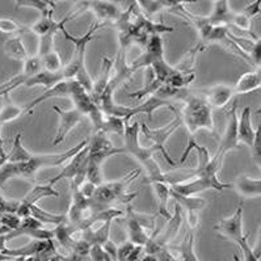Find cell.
<instances>
[{
  "mask_svg": "<svg viewBox=\"0 0 261 261\" xmlns=\"http://www.w3.org/2000/svg\"><path fill=\"white\" fill-rule=\"evenodd\" d=\"M139 132H141V125L138 122L127 123L123 134V146L126 154L133 156L139 163V166L145 169L147 173L148 182L152 181H163L166 182L167 175L160 169L159 164L155 162L154 154L158 152L155 146L145 147L139 142Z\"/></svg>",
  "mask_w": 261,
  "mask_h": 261,
  "instance_id": "cell-1",
  "label": "cell"
},
{
  "mask_svg": "<svg viewBox=\"0 0 261 261\" xmlns=\"http://www.w3.org/2000/svg\"><path fill=\"white\" fill-rule=\"evenodd\" d=\"M180 117L188 130L189 138H194V134L200 129H205L212 134H215V125L213 121V113L210 105L205 98L198 97L194 93H189L184 100Z\"/></svg>",
  "mask_w": 261,
  "mask_h": 261,
  "instance_id": "cell-2",
  "label": "cell"
},
{
  "mask_svg": "<svg viewBox=\"0 0 261 261\" xmlns=\"http://www.w3.org/2000/svg\"><path fill=\"white\" fill-rule=\"evenodd\" d=\"M89 139H84L76 146L63 152H56V154H33L31 160L27 163L17 164V177L27 178L29 181H33L37 172L42 168H53V167H61L68 162L72 156L79 152L82 148L88 145Z\"/></svg>",
  "mask_w": 261,
  "mask_h": 261,
  "instance_id": "cell-3",
  "label": "cell"
},
{
  "mask_svg": "<svg viewBox=\"0 0 261 261\" xmlns=\"http://www.w3.org/2000/svg\"><path fill=\"white\" fill-rule=\"evenodd\" d=\"M126 151L123 147H116L109 139L107 133H93L88 142V164L101 167L109 158L116 155H123Z\"/></svg>",
  "mask_w": 261,
  "mask_h": 261,
  "instance_id": "cell-4",
  "label": "cell"
},
{
  "mask_svg": "<svg viewBox=\"0 0 261 261\" xmlns=\"http://www.w3.org/2000/svg\"><path fill=\"white\" fill-rule=\"evenodd\" d=\"M87 166H88V145L68 160V163L62 168L61 172L51 178L49 184L54 185L62 178H68L71 181V191H77L80 185L86 181Z\"/></svg>",
  "mask_w": 261,
  "mask_h": 261,
  "instance_id": "cell-5",
  "label": "cell"
},
{
  "mask_svg": "<svg viewBox=\"0 0 261 261\" xmlns=\"http://www.w3.org/2000/svg\"><path fill=\"white\" fill-rule=\"evenodd\" d=\"M162 108H169L172 112L178 113V112L176 111V108L169 101L160 100L156 96H150L147 100H145L142 104L136 105V107H126V105L114 104L113 108L111 109V112H109V114H107V116L121 117V118L125 120L126 123H129L130 120H132V117H134L136 114H147L148 120L152 121V114H154L158 109H162Z\"/></svg>",
  "mask_w": 261,
  "mask_h": 261,
  "instance_id": "cell-6",
  "label": "cell"
},
{
  "mask_svg": "<svg viewBox=\"0 0 261 261\" xmlns=\"http://www.w3.org/2000/svg\"><path fill=\"white\" fill-rule=\"evenodd\" d=\"M181 117H180V113H176V117L172 121L167 125H164L163 127H159V129H151L148 127V125L146 122H141V132L145 134V137L150 141L154 142V145L156 147L158 152L163 155V158L166 159L167 163L171 167H176L175 160L169 156V154L166 150V142L168 141L169 137L172 136L173 133L181 126Z\"/></svg>",
  "mask_w": 261,
  "mask_h": 261,
  "instance_id": "cell-7",
  "label": "cell"
},
{
  "mask_svg": "<svg viewBox=\"0 0 261 261\" xmlns=\"http://www.w3.org/2000/svg\"><path fill=\"white\" fill-rule=\"evenodd\" d=\"M76 6L79 8L72 11L74 17H77L86 11H91L96 16L95 21L104 24L105 27L109 24H114L125 11L120 7L121 3H114V2H82V3H77Z\"/></svg>",
  "mask_w": 261,
  "mask_h": 261,
  "instance_id": "cell-8",
  "label": "cell"
},
{
  "mask_svg": "<svg viewBox=\"0 0 261 261\" xmlns=\"http://www.w3.org/2000/svg\"><path fill=\"white\" fill-rule=\"evenodd\" d=\"M171 198L175 200V202L177 203L181 209H184L187 212V219L188 224L191 230L197 231L200 230L201 227V212L205 209V206L207 205V201L206 198L202 197H196V196H182V194H178L173 191L171 188Z\"/></svg>",
  "mask_w": 261,
  "mask_h": 261,
  "instance_id": "cell-9",
  "label": "cell"
},
{
  "mask_svg": "<svg viewBox=\"0 0 261 261\" xmlns=\"http://www.w3.org/2000/svg\"><path fill=\"white\" fill-rule=\"evenodd\" d=\"M238 104L237 100L233 101V105L230 111L227 112L226 117V129H224L223 136H222L219 147L217 150L219 159L224 160V156L227 152L233 150H239V141H238Z\"/></svg>",
  "mask_w": 261,
  "mask_h": 261,
  "instance_id": "cell-10",
  "label": "cell"
},
{
  "mask_svg": "<svg viewBox=\"0 0 261 261\" xmlns=\"http://www.w3.org/2000/svg\"><path fill=\"white\" fill-rule=\"evenodd\" d=\"M243 207L244 205L243 202H240L235 213H232L228 218L219 219L218 223L214 226V230L222 238L232 240L235 244H238V242L244 237V233H243Z\"/></svg>",
  "mask_w": 261,
  "mask_h": 261,
  "instance_id": "cell-11",
  "label": "cell"
},
{
  "mask_svg": "<svg viewBox=\"0 0 261 261\" xmlns=\"http://www.w3.org/2000/svg\"><path fill=\"white\" fill-rule=\"evenodd\" d=\"M172 188L173 191L178 194H182V196H196V194L201 193V192L206 191H217L222 192L226 188H232V185L228 184V182H222V184H214V182L209 181V180H205V178L201 177H191L181 182H173L172 185H169Z\"/></svg>",
  "mask_w": 261,
  "mask_h": 261,
  "instance_id": "cell-12",
  "label": "cell"
},
{
  "mask_svg": "<svg viewBox=\"0 0 261 261\" xmlns=\"http://www.w3.org/2000/svg\"><path fill=\"white\" fill-rule=\"evenodd\" d=\"M164 57V42L162 36H150L147 41V45L145 47V51L141 56L130 63L133 71L136 72L141 68L150 67L155 61Z\"/></svg>",
  "mask_w": 261,
  "mask_h": 261,
  "instance_id": "cell-13",
  "label": "cell"
},
{
  "mask_svg": "<svg viewBox=\"0 0 261 261\" xmlns=\"http://www.w3.org/2000/svg\"><path fill=\"white\" fill-rule=\"evenodd\" d=\"M51 111L56 112L59 117L58 130H57L56 137L53 139V146H58L61 145L62 142L65 141L68 133L74 129L75 126L82 121L83 116H82L75 108L68 109V111H65V109H62V108L59 107H53Z\"/></svg>",
  "mask_w": 261,
  "mask_h": 261,
  "instance_id": "cell-14",
  "label": "cell"
},
{
  "mask_svg": "<svg viewBox=\"0 0 261 261\" xmlns=\"http://www.w3.org/2000/svg\"><path fill=\"white\" fill-rule=\"evenodd\" d=\"M57 97H70V80H62V82H59L58 84H56L51 88L45 89L41 95H38L31 102L24 105V113H32L36 107H38L42 102L47 101L50 98Z\"/></svg>",
  "mask_w": 261,
  "mask_h": 261,
  "instance_id": "cell-15",
  "label": "cell"
},
{
  "mask_svg": "<svg viewBox=\"0 0 261 261\" xmlns=\"http://www.w3.org/2000/svg\"><path fill=\"white\" fill-rule=\"evenodd\" d=\"M232 188L243 200L248 198H260L261 196V180L253 178L247 173H242L233 180Z\"/></svg>",
  "mask_w": 261,
  "mask_h": 261,
  "instance_id": "cell-16",
  "label": "cell"
},
{
  "mask_svg": "<svg viewBox=\"0 0 261 261\" xmlns=\"http://www.w3.org/2000/svg\"><path fill=\"white\" fill-rule=\"evenodd\" d=\"M205 93L206 102L210 105V108H217V109H222L228 102L232 100L233 91L232 87L227 86V84H215V86L210 87L207 89L202 91Z\"/></svg>",
  "mask_w": 261,
  "mask_h": 261,
  "instance_id": "cell-17",
  "label": "cell"
},
{
  "mask_svg": "<svg viewBox=\"0 0 261 261\" xmlns=\"http://www.w3.org/2000/svg\"><path fill=\"white\" fill-rule=\"evenodd\" d=\"M256 130L252 125V108L244 107L238 116V141L242 145L251 148L255 139Z\"/></svg>",
  "mask_w": 261,
  "mask_h": 261,
  "instance_id": "cell-18",
  "label": "cell"
},
{
  "mask_svg": "<svg viewBox=\"0 0 261 261\" xmlns=\"http://www.w3.org/2000/svg\"><path fill=\"white\" fill-rule=\"evenodd\" d=\"M233 13L235 12L231 11L228 2H226V0H215L212 3V12L206 17H207V20H209L213 27H218V25L230 27Z\"/></svg>",
  "mask_w": 261,
  "mask_h": 261,
  "instance_id": "cell-19",
  "label": "cell"
},
{
  "mask_svg": "<svg viewBox=\"0 0 261 261\" xmlns=\"http://www.w3.org/2000/svg\"><path fill=\"white\" fill-rule=\"evenodd\" d=\"M261 86V74L260 68H253L238 79L235 86L232 87L233 95H246V93L253 92Z\"/></svg>",
  "mask_w": 261,
  "mask_h": 261,
  "instance_id": "cell-20",
  "label": "cell"
},
{
  "mask_svg": "<svg viewBox=\"0 0 261 261\" xmlns=\"http://www.w3.org/2000/svg\"><path fill=\"white\" fill-rule=\"evenodd\" d=\"M182 223V209L177 203H175V214L168 219V226L164 228L163 235L160 238H152L160 247H166L169 242H172L173 238L177 235L178 228Z\"/></svg>",
  "mask_w": 261,
  "mask_h": 261,
  "instance_id": "cell-21",
  "label": "cell"
},
{
  "mask_svg": "<svg viewBox=\"0 0 261 261\" xmlns=\"http://www.w3.org/2000/svg\"><path fill=\"white\" fill-rule=\"evenodd\" d=\"M112 70H113V61L108 57L101 58V66H100V72H98L97 79L93 80V89H92V98L96 100L98 96L101 95L108 87V83L111 80Z\"/></svg>",
  "mask_w": 261,
  "mask_h": 261,
  "instance_id": "cell-22",
  "label": "cell"
},
{
  "mask_svg": "<svg viewBox=\"0 0 261 261\" xmlns=\"http://www.w3.org/2000/svg\"><path fill=\"white\" fill-rule=\"evenodd\" d=\"M150 184L154 189L155 196H156L159 215L163 219L168 221L171 218V214H169L168 210V201L171 198V187L163 181H152Z\"/></svg>",
  "mask_w": 261,
  "mask_h": 261,
  "instance_id": "cell-23",
  "label": "cell"
},
{
  "mask_svg": "<svg viewBox=\"0 0 261 261\" xmlns=\"http://www.w3.org/2000/svg\"><path fill=\"white\" fill-rule=\"evenodd\" d=\"M63 80L62 72H50V71L42 70L34 76L29 77L25 83V87L32 88V87H43L45 89H49L58 84Z\"/></svg>",
  "mask_w": 261,
  "mask_h": 261,
  "instance_id": "cell-24",
  "label": "cell"
},
{
  "mask_svg": "<svg viewBox=\"0 0 261 261\" xmlns=\"http://www.w3.org/2000/svg\"><path fill=\"white\" fill-rule=\"evenodd\" d=\"M49 197H59V192L57 191L54 185L51 184H42V185H34L27 196L22 198L21 202L25 205L32 206L36 205L38 201L42 198H49Z\"/></svg>",
  "mask_w": 261,
  "mask_h": 261,
  "instance_id": "cell-25",
  "label": "cell"
},
{
  "mask_svg": "<svg viewBox=\"0 0 261 261\" xmlns=\"http://www.w3.org/2000/svg\"><path fill=\"white\" fill-rule=\"evenodd\" d=\"M162 86H163V84L160 83V82H158L152 68L147 67L145 68V84H143V87H142L141 89H138V91H136V92L129 93L127 97L142 98V97H146V96L150 97V96H154L155 93L158 92V89H159Z\"/></svg>",
  "mask_w": 261,
  "mask_h": 261,
  "instance_id": "cell-26",
  "label": "cell"
},
{
  "mask_svg": "<svg viewBox=\"0 0 261 261\" xmlns=\"http://www.w3.org/2000/svg\"><path fill=\"white\" fill-rule=\"evenodd\" d=\"M3 49L7 57H10L11 59H16V61L24 62L29 57L28 50L22 42L21 36H12L8 40H6Z\"/></svg>",
  "mask_w": 261,
  "mask_h": 261,
  "instance_id": "cell-27",
  "label": "cell"
},
{
  "mask_svg": "<svg viewBox=\"0 0 261 261\" xmlns=\"http://www.w3.org/2000/svg\"><path fill=\"white\" fill-rule=\"evenodd\" d=\"M33 154L31 151L27 150L22 145V134L21 133H17L13 139V145L11 151L7 154V158H8V162L10 163H27L28 160L32 159Z\"/></svg>",
  "mask_w": 261,
  "mask_h": 261,
  "instance_id": "cell-28",
  "label": "cell"
},
{
  "mask_svg": "<svg viewBox=\"0 0 261 261\" xmlns=\"http://www.w3.org/2000/svg\"><path fill=\"white\" fill-rule=\"evenodd\" d=\"M16 10L19 8H33L41 13V16H53L56 12L57 3L50 0H19L15 3Z\"/></svg>",
  "mask_w": 261,
  "mask_h": 261,
  "instance_id": "cell-29",
  "label": "cell"
},
{
  "mask_svg": "<svg viewBox=\"0 0 261 261\" xmlns=\"http://www.w3.org/2000/svg\"><path fill=\"white\" fill-rule=\"evenodd\" d=\"M112 221L104 222L101 227L97 231H92L91 228L83 230V240L88 242L91 246H104L105 243L109 240V232H111Z\"/></svg>",
  "mask_w": 261,
  "mask_h": 261,
  "instance_id": "cell-30",
  "label": "cell"
},
{
  "mask_svg": "<svg viewBox=\"0 0 261 261\" xmlns=\"http://www.w3.org/2000/svg\"><path fill=\"white\" fill-rule=\"evenodd\" d=\"M126 228H127V232H129V242H132L136 246H146V243L148 242L150 237L145 232V228L129 215H126Z\"/></svg>",
  "mask_w": 261,
  "mask_h": 261,
  "instance_id": "cell-31",
  "label": "cell"
},
{
  "mask_svg": "<svg viewBox=\"0 0 261 261\" xmlns=\"http://www.w3.org/2000/svg\"><path fill=\"white\" fill-rule=\"evenodd\" d=\"M31 217H33L34 219H37L41 223H50L56 224V226H58V224L63 223L66 221L65 215L54 214V213L47 212V210L37 206V203L31 206Z\"/></svg>",
  "mask_w": 261,
  "mask_h": 261,
  "instance_id": "cell-32",
  "label": "cell"
},
{
  "mask_svg": "<svg viewBox=\"0 0 261 261\" xmlns=\"http://www.w3.org/2000/svg\"><path fill=\"white\" fill-rule=\"evenodd\" d=\"M6 98L3 107L0 108V125H4L7 122L15 121L16 118H19L21 114H24V107L15 104L12 100L8 97Z\"/></svg>",
  "mask_w": 261,
  "mask_h": 261,
  "instance_id": "cell-33",
  "label": "cell"
},
{
  "mask_svg": "<svg viewBox=\"0 0 261 261\" xmlns=\"http://www.w3.org/2000/svg\"><path fill=\"white\" fill-rule=\"evenodd\" d=\"M176 249L180 252V261H198L194 253V232L192 230L188 231L184 240Z\"/></svg>",
  "mask_w": 261,
  "mask_h": 261,
  "instance_id": "cell-34",
  "label": "cell"
},
{
  "mask_svg": "<svg viewBox=\"0 0 261 261\" xmlns=\"http://www.w3.org/2000/svg\"><path fill=\"white\" fill-rule=\"evenodd\" d=\"M150 67L152 68V71H154L155 77H156L158 82H160L162 84H166L167 80L172 76L176 71H177L175 67H173V66H169L168 63H167V61L164 57L163 58L158 59V61H155L154 63L150 66Z\"/></svg>",
  "mask_w": 261,
  "mask_h": 261,
  "instance_id": "cell-35",
  "label": "cell"
},
{
  "mask_svg": "<svg viewBox=\"0 0 261 261\" xmlns=\"http://www.w3.org/2000/svg\"><path fill=\"white\" fill-rule=\"evenodd\" d=\"M137 4H138L142 15L145 16L146 19L151 20V17L156 13L164 10L168 11L171 2H164V0H160V2H137Z\"/></svg>",
  "mask_w": 261,
  "mask_h": 261,
  "instance_id": "cell-36",
  "label": "cell"
},
{
  "mask_svg": "<svg viewBox=\"0 0 261 261\" xmlns=\"http://www.w3.org/2000/svg\"><path fill=\"white\" fill-rule=\"evenodd\" d=\"M126 125H127V123H126L125 120L121 118V117L105 116L101 132L107 133V134H118V136L123 137Z\"/></svg>",
  "mask_w": 261,
  "mask_h": 261,
  "instance_id": "cell-37",
  "label": "cell"
},
{
  "mask_svg": "<svg viewBox=\"0 0 261 261\" xmlns=\"http://www.w3.org/2000/svg\"><path fill=\"white\" fill-rule=\"evenodd\" d=\"M27 80H28V77L24 76L21 72L15 75V76L10 77L8 80H6L4 83L0 84V97H8V95H10L12 91L20 88L21 86H25Z\"/></svg>",
  "mask_w": 261,
  "mask_h": 261,
  "instance_id": "cell-38",
  "label": "cell"
},
{
  "mask_svg": "<svg viewBox=\"0 0 261 261\" xmlns=\"http://www.w3.org/2000/svg\"><path fill=\"white\" fill-rule=\"evenodd\" d=\"M194 79H196V74H182L180 71H176L172 76L169 77L166 82V86L173 87V88L184 89L187 88L191 83H193Z\"/></svg>",
  "mask_w": 261,
  "mask_h": 261,
  "instance_id": "cell-39",
  "label": "cell"
},
{
  "mask_svg": "<svg viewBox=\"0 0 261 261\" xmlns=\"http://www.w3.org/2000/svg\"><path fill=\"white\" fill-rule=\"evenodd\" d=\"M41 59H42V66L45 67L43 70L50 71V72H61L62 68H63V62H62L61 56L56 49Z\"/></svg>",
  "mask_w": 261,
  "mask_h": 261,
  "instance_id": "cell-40",
  "label": "cell"
},
{
  "mask_svg": "<svg viewBox=\"0 0 261 261\" xmlns=\"http://www.w3.org/2000/svg\"><path fill=\"white\" fill-rule=\"evenodd\" d=\"M251 20L248 19V17H246V16L243 15L242 12L239 13H233V17H232V21H231V27H233V28L239 29V31L244 32V33H247L251 38H253V41L258 40L260 37H257L253 32L251 31Z\"/></svg>",
  "mask_w": 261,
  "mask_h": 261,
  "instance_id": "cell-41",
  "label": "cell"
},
{
  "mask_svg": "<svg viewBox=\"0 0 261 261\" xmlns=\"http://www.w3.org/2000/svg\"><path fill=\"white\" fill-rule=\"evenodd\" d=\"M42 67H43L42 59H41L38 56H31L24 61V66H22L21 74L29 79V77L38 74L40 71H42Z\"/></svg>",
  "mask_w": 261,
  "mask_h": 261,
  "instance_id": "cell-42",
  "label": "cell"
},
{
  "mask_svg": "<svg viewBox=\"0 0 261 261\" xmlns=\"http://www.w3.org/2000/svg\"><path fill=\"white\" fill-rule=\"evenodd\" d=\"M240 248L243 253V260L242 261H258L260 257H258V251H255L252 248V246L248 243V235H244L242 239L238 242L237 244Z\"/></svg>",
  "mask_w": 261,
  "mask_h": 261,
  "instance_id": "cell-43",
  "label": "cell"
},
{
  "mask_svg": "<svg viewBox=\"0 0 261 261\" xmlns=\"http://www.w3.org/2000/svg\"><path fill=\"white\" fill-rule=\"evenodd\" d=\"M29 28H25V27H21L19 22H16L15 20L12 19H7V17H3L0 19V32L7 34H15V36H21L25 31H28Z\"/></svg>",
  "mask_w": 261,
  "mask_h": 261,
  "instance_id": "cell-44",
  "label": "cell"
},
{
  "mask_svg": "<svg viewBox=\"0 0 261 261\" xmlns=\"http://www.w3.org/2000/svg\"><path fill=\"white\" fill-rule=\"evenodd\" d=\"M56 33H50L46 34V36H42L40 37V43H38V53L37 56L40 58H43V57L49 54L50 51L56 49Z\"/></svg>",
  "mask_w": 261,
  "mask_h": 261,
  "instance_id": "cell-45",
  "label": "cell"
},
{
  "mask_svg": "<svg viewBox=\"0 0 261 261\" xmlns=\"http://www.w3.org/2000/svg\"><path fill=\"white\" fill-rule=\"evenodd\" d=\"M13 177H17V164L7 162L3 167H0V188H3Z\"/></svg>",
  "mask_w": 261,
  "mask_h": 261,
  "instance_id": "cell-46",
  "label": "cell"
},
{
  "mask_svg": "<svg viewBox=\"0 0 261 261\" xmlns=\"http://www.w3.org/2000/svg\"><path fill=\"white\" fill-rule=\"evenodd\" d=\"M249 150H251L252 160L255 162L256 167L260 169V167H261V129H260V126H258L257 129H256L255 139H253V143H252V146Z\"/></svg>",
  "mask_w": 261,
  "mask_h": 261,
  "instance_id": "cell-47",
  "label": "cell"
},
{
  "mask_svg": "<svg viewBox=\"0 0 261 261\" xmlns=\"http://www.w3.org/2000/svg\"><path fill=\"white\" fill-rule=\"evenodd\" d=\"M260 12H261V2H260V0H255V2H251V3L247 4V6L244 7V8H243V11H242L243 15L246 16V17H248L251 21H252V19H253V17H256V16L260 15Z\"/></svg>",
  "mask_w": 261,
  "mask_h": 261,
  "instance_id": "cell-48",
  "label": "cell"
},
{
  "mask_svg": "<svg viewBox=\"0 0 261 261\" xmlns=\"http://www.w3.org/2000/svg\"><path fill=\"white\" fill-rule=\"evenodd\" d=\"M134 247H136V244H133L132 242L123 243L120 248H117V261H127Z\"/></svg>",
  "mask_w": 261,
  "mask_h": 261,
  "instance_id": "cell-49",
  "label": "cell"
},
{
  "mask_svg": "<svg viewBox=\"0 0 261 261\" xmlns=\"http://www.w3.org/2000/svg\"><path fill=\"white\" fill-rule=\"evenodd\" d=\"M96 188H97V187H95V185H93L92 182H89V181H87V180H86V181H84L83 184L80 185V188H79V189H77V191H79L80 193L83 194L84 197H87V198H89V200H91L93 194H95Z\"/></svg>",
  "mask_w": 261,
  "mask_h": 261,
  "instance_id": "cell-50",
  "label": "cell"
},
{
  "mask_svg": "<svg viewBox=\"0 0 261 261\" xmlns=\"http://www.w3.org/2000/svg\"><path fill=\"white\" fill-rule=\"evenodd\" d=\"M102 249H104L105 253L112 258V261H117V246L112 242V240H108L104 246H102Z\"/></svg>",
  "mask_w": 261,
  "mask_h": 261,
  "instance_id": "cell-51",
  "label": "cell"
},
{
  "mask_svg": "<svg viewBox=\"0 0 261 261\" xmlns=\"http://www.w3.org/2000/svg\"><path fill=\"white\" fill-rule=\"evenodd\" d=\"M7 162H8V158H7V156H0V167H3L4 164L7 163Z\"/></svg>",
  "mask_w": 261,
  "mask_h": 261,
  "instance_id": "cell-52",
  "label": "cell"
}]
</instances>
